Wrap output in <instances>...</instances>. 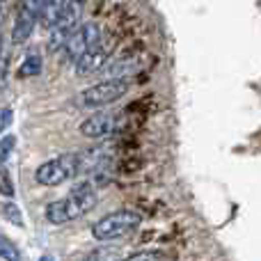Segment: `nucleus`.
<instances>
[{
	"instance_id": "nucleus-1",
	"label": "nucleus",
	"mask_w": 261,
	"mask_h": 261,
	"mask_svg": "<svg viewBox=\"0 0 261 261\" xmlns=\"http://www.w3.org/2000/svg\"><path fill=\"white\" fill-rule=\"evenodd\" d=\"M96 206V193L90 184H81L78 188H73L64 199L50 202L46 206V218L53 225H64V222H73L78 218H83L85 213H90Z\"/></svg>"
},
{
	"instance_id": "nucleus-2",
	"label": "nucleus",
	"mask_w": 261,
	"mask_h": 261,
	"mask_svg": "<svg viewBox=\"0 0 261 261\" xmlns=\"http://www.w3.org/2000/svg\"><path fill=\"white\" fill-rule=\"evenodd\" d=\"M140 222H142V218H140L135 211L122 208V211L108 213V216L101 218L99 222H94L92 236H94L96 241H103V243L117 241V239H124V236L133 234V231L140 227Z\"/></svg>"
},
{
	"instance_id": "nucleus-3",
	"label": "nucleus",
	"mask_w": 261,
	"mask_h": 261,
	"mask_svg": "<svg viewBox=\"0 0 261 261\" xmlns=\"http://www.w3.org/2000/svg\"><path fill=\"white\" fill-rule=\"evenodd\" d=\"M83 172V163H81V153H64L58 156L53 161H46L44 165L37 167L35 179L41 186H60L64 181L76 179Z\"/></svg>"
},
{
	"instance_id": "nucleus-4",
	"label": "nucleus",
	"mask_w": 261,
	"mask_h": 261,
	"mask_svg": "<svg viewBox=\"0 0 261 261\" xmlns=\"http://www.w3.org/2000/svg\"><path fill=\"white\" fill-rule=\"evenodd\" d=\"M128 87L130 81H126V78H110V81L96 83V85L83 90L76 96V103L81 108H103V106H110L117 99H122L128 92Z\"/></svg>"
},
{
	"instance_id": "nucleus-5",
	"label": "nucleus",
	"mask_w": 261,
	"mask_h": 261,
	"mask_svg": "<svg viewBox=\"0 0 261 261\" xmlns=\"http://www.w3.org/2000/svg\"><path fill=\"white\" fill-rule=\"evenodd\" d=\"M101 39V28L96 23H83L81 28H76L71 37H69L67 46H64V58L78 62L87 50H92Z\"/></svg>"
},
{
	"instance_id": "nucleus-6",
	"label": "nucleus",
	"mask_w": 261,
	"mask_h": 261,
	"mask_svg": "<svg viewBox=\"0 0 261 261\" xmlns=\"http://www.w3.org/2000/svg\"><path fill=\"white\" fill-rule=\"evenodd\" d=\"M78 16H81V5L67 3L62 18H60L58 25L50 30V37H48V48L50 50H60L62 46H67L69 37H71L78 28Z\"/></svg>"
},
{
	"instance_id": "nucleus-7",
	"label": "nucleus",
	"mask_w": 261,
	"mask_h": 261,
	"mask_svg": "<svg viewBox=\"0 0 261 261\" xmlns=\"http://www.w3.org/2000/svg\"><path fill=\"white\" fill-rule=\"evenodd\" d=\"M39 21V3H21L12 28V44H25Z\"/></svg>"
},
{
	"instance_id": "nucleus-8",
	"label": "nucleus",
	"mask_w": 261,
	"mask_h": 261,
	"mask_svg": "<svg viewBox=\"0 0 261 261\" xmlns=\"http://www.w3.org/2000/svg\"><path fill=\"white\" fill-rule=\"evenodd\" d=\"M115 128H117V115L110 110H99L81 124V133L85 138H103V135L113 133Z\"/></svg>"
},
{
	"instance_id": "nucleus-9",
	"label": "nucleus",
	"mask_w": 261,
	"mask_h": 261,
	"mask_svg": "<svg viewBox=\"0 0 261 261\" xmlns=\"http://www.w3.org/2000/svg\"><path fill=\"white\" fill-rule=\"evenodd\" d=\"M108 58H110V48H106V46L96 44L94 48L87 50V53L76 62L78 76H92V73L101 71V69L106 67V62H108Z\"/></svg>"
},
{
	"instance_id": "nucleus-10",
	"label": "nucleus",
	"mask_w": 261,
	"mask_h": 261,
	"mask_svg": "<svg viewBox=\"0 0 261 261\" xmlns=\"http://www.w3.org/2000/svg\"><path fill=\"white\" fill-rule=\"evenodd\" d=\"M64 7H67V3H39V21H41V25L53 30V28L58 25V21L62 18Z\"/></svg>"
},
{
	"instance_id": "nucleus-11",
	"label": "nucleus",
	"mask_w": 261,
	"mask_h": 261,
	"mask_svg": "<svg viewBox=\"0 0 261 261\" xmlns=\"http://www.w3.org/2000/svg\"><path fill=\"white\" fill-rule=\"evenodd\" d=\"M0 259L5 261H21V254H18L16 245L12 241H7V236L0 234Z\"/></svg>"
},
{
	"instance_id": "nucleus-12",
	"label": "nucleus",
	"mask_w": 261,
	"mask_h": 261,
	"mask_svg": "<svg viewBox=\"0 0 261 261\" xmlns=\"http://www.w3.org/2000/svg\"><path fill=\"white\" fill-rule=\"evenodd\" d=\"M41 71V58L39 55H30L23 60L21 64V76H37Z\"/></svg>"
},
{
	"instance_id": "nucleus-13",
	"label": "nucleus",
	"mask_w": 261,
	"mask_h": 261,
	"mask_svg": "<svg viewBox=\"0 0 261 261\" xmlns=\"http://www.w3.org/2000/svg\"><path fill=\"white\" fill-rule=\"evenodd\" d=\"M0 195L7 199L14 197V184H12V176H9V172L5 170V165L0 163Z\"/></svg>"
},
{
	"instance_id": "nucleus-14",
	"label": "nucleus",
	"mask_w": 261,
	"mask_h": 261,
	"mask_svg": "<svg viewBox=\"0 0 261 261\" xmlns=\"http://www.w3.org/2000/svg\"><path fill=\"white\" fill-rule=\"evenodd\" d=\"M83 261H115V250L110 248H101V250H92Z\"/></svg>"
},
{
	"instance_id": "nucleus-15",
	"label": "nucleus",
	"mask_w": 261,
	"mask_h": 261,
	"mask_svg": "<svg viewBox=\"0 0 261 261\" xmlns=\"http://www.w3.org/2000/svg\"><path fill=\"white\" fill-rule=\"evenodd\" d=\"M14 142H16V138H14V135H7V138L0 140V161H5V158L12 153Z\"/></svg>"
},
{
	"instance_id": "nucleus-16",
	"label": "nucleus",
	"mask_w": 261,
	"mask_h": 261,
	"mask_svg": "<svg viewBox=\"0 0 261 261\" xmlns=\"http://www.w3.org/2000/svg\"><path fill=\"white\" fill-rule=\"evenodd\" d=\"M122 261H163V257L158 252H135Z\"/></svg>"
},
{
	"instance_id": "nucleus-17",
	"label": "nucleus",
	"mask_w": 261,
	"mask_h": 261,
	"mask_svg": "<svg viewBox=\"0 0 261 261\" xmlns=\"http://www.w3.org/2000/svg\"><path fill=\"white\" fill-rule=\"evenodd\" d=\"M7 67H9V58L5 50H0V90H3L5 81H7Z\"/></svg>"
},
{
	"instance_id": "nucleus-18",
	"label": "nucleus",
	"mask_w": 261,
	"mask_h": 261,
	"mask_svg": "<svg viewBox=\"0 0 261 261\" xmlns=\"http://www.w3.org/2000/svg\"><path fill=\"white\" fill-rule=\"evenodd\" d=\"M12 119H14V113H12V108H5V110H0V133H3L5 128L12 124Z\"/></svg>"
},
{
	"instance_id": "nucleus-19",
	"label": "nucleus",
	"mask_w": 261,
	"mask_h": 261,
	"mask_svg": "<svg viewBox=\"0 0 261 261\" xmlns=\"http://www.w3.org/2000/svg\"><path fill=\"white\" fill-rule=\"evenodd\" d=\"M5 211H9V216H12L9 220H12L14 225H18V227L23 225V222H21V213L16 211V206H14V204H7V206H5Z\"/></svg>"
},
{
	"instance_id": "nucleus-20",
	"label": "nucleus",
	"mask_w": 261,
	"mask_h": 261,
	"mask_svg": "<svg viewBox=\"0 0 261 261\" xmlns=\"http://www.w3.org/2000/svg\"><path fill=\"white\" fill-rule=\"evenodd\" d=\"M3 23H5V5L0 3V32H3Z\"/></svg>"
},
{
	"instance_id": "nucleus-21",
	"label": "nucleus",
	"mask_w": 261,
	"mask_h": 261,
	"mask_svg": "<svg viewBox=\"0 0 261 261\" xmlns=\"http://www.w3.org/2000/svg\"><path fill=\"white\" fill-rule=\"evenodd\" d=\"M39 261H55V259H53V257H48V254H44V257H41Z\"/></svg>"
}]
</instances>
